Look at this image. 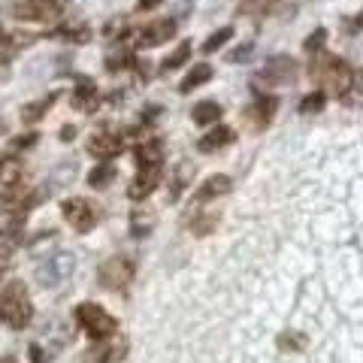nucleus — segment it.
Here are the masks:
<instances>
[{
    "label": "nucleus",
    "instance_id": "13",
    "mask_svg": "<svg viewBox=\"0 0 363 363\" xmlns=\"http://www.w3.org/2000/svg\"><path fill=\"white\" fill-rule=\"evenodd\" d=\"M133 161L140 169H152V167H164V143L157 136H145V140L133 149Z\"/></svg>",
    "mask_w": 363,
    "mask_h": 363
},
{
    "label": "nucleus",
    "instance_id": "25",
    "mask_svg": "<svg viewBox=\"0 0 363 363\" xmlns=\"http://www.w3.org/2000/svg\"><path fill=\"white\" fill-rule=\"evenodd\" d=\"M155 227V212H145L143 206H136L130 215V233L133 236H149Z\"/></svg>",
    "mask_w": 363,
    "mask_h": 363
},
{
    "label": "nucleus",
    "instance_id": "36",
    "mask_svg": "<svg viewBox=\"0 0 363 363\" xmlns=\"http://www.w3.org/2000/svg\"><path fill=\"white\" fill-rule=\"evenodd\" d=\"M9 260H13V242H0V269L9 267Z\"/></svg>",
    "mask_w": 363,
    "mask_h": 363
},
{
    "label": "nucleus",
    "instance_id": "24",
    "mask_svg": "<svg viewBox=\"0 0 363 363\" xmlns=\"http://www.w3.org/2000/svg\"><path fill=\"white\" fill-rule=\"evenodd\" d=\"M209 79H212V67L209 64H197L194 67V70H191L185 79H182V85H179V91H182V94H191V91H194V88H200V85H206L209 82Z\"/></svg>",
    "mask_w": 363,
    "mask_h": 363
},
{
    "label": "nucleus",
    "instance_id": "12",
    "mask_svg": "<svg viewBox=\"0 0 363 363\" xmlns=\"http://www.w3.org/2000/svg\"><path fill=\"white\" fill-rule=\"evenodd\" d=\"M124 357H128V342H124V339H116V342L97 339V345L85 351L82 363H118Z\"/></svg>",
    "mask_w": 363,
    "mask_h": 363
},
{
    "label": "nucleus",
    "instance_id": "1",
    "mask_svg": "<svg viewBox=\"0 0 363 363\" xmlns=\"http://www.w3.org/2000/svg\"><path fill=\"white\" fill-rule=\"evenodd\" d=\"M33 321V303L30 294L21 281H9L0 291V324H6L9 330H25Z\"/></svg>",
    "mask_w": 363,
    "mask_h": 363
},
{
    "label": "nucleus",
    "instance_id": "3",
    "mask_svg": "<svg viewBox=\"0 0 363 363\" xmlns=\"http://www.w3.org/2000/svg\"><path fill=\"white\" fill-rule=\"evenodd\" d=\"M73 318H76V324L82 327V333L88 339H112L118 330V321H116V315H109L104 306H97V303H79L76 309H73Z\"/></svg>",
    "mask_w": 363,
    "mask_h": 363
},
{
    "label": "nucleus",
    "instance_id": "16",
    "mask_svg": "<svg viewBox=\"0 0 363 363\" xmlns=\"http://www.w3.org/2000/svg\"><path fill=\"white\" fill-rule=\"evenodd\" d=\"M236 140V130L233 128H227V124H218V128H212L209 133H203L200 140H197V149L203 152V155H212V152H221V149H227Z\"/></svg>",
    "mask_w": 363,
    "mask_h": 363
},
{
    "label": "nucleus",
    "instance_id": "7",
    "mask_svg": "<svg viewBox=\"0 0 363 363\" xmlns=\"http://www.w3.org/2000/svg\"><path fill=\"white\" fill-rule=\"evenodd\" d=\"M61 215H64V221L73 227L76 233H88V230H94V224H97V206L91 200L85 197H67L61 203Z\"/></svg>",
    "mask_w": 363,
    "mask_h": 363
},
{
    "label": "nucleus",
    "instance_id": "17",
    "mask_svg": "<svg viewBox=\"0 0 363 363\" xmlns=\"http://www.w3.org/2000/svg\"><path fill=\"white\" fill-rule=\"evenodd\" d=\"M97 104H100L97 85L91 82L88 76H79V79H76V91H73V106H76V109H82V112H94Z\"/></svg>",
    "mask_w": 363,
    "mask_h": 363
},
{
    "label": "nucleus",
    "instance_id": "18",
    "mask_svg": "<svg viewBox=\"0 0 363 363\" xmlns=\"http://www.w3.org/2000/svg\"><path fill=\"white\" fill-rule=\"evenodd\" d=\"M230 188H233L230 176H209V179H206V182H203V185L197 188L194 200H197V203H209V200H215V197L230 194Z\"/></svg>",
    "mask_w": 363,
    "mask_h": 363
},
{
    "label": "nucleus",
    "instance_id": "22",
    "mask_svg": "<svg viewBox=\"0 0 363 363\" xmlns=\"http://www.w3.org/2000/svg\"><path fill=\"white\" fill-rule=\"evenodd\" d=\"M224 116V109H221V104H215V100H203V104H197L194 109H191V118H194V124H215Z\"/></svg>",
    "mask_w": 363,
    "mask_h": 363
},
{
    "label": "nucleus",
    "instance_id": "31",
    "mask_svg": "<svg viewBox=\"0 0 363 363\" xmlns=\"http://www.w3.org/2000/svg\"><path fill=\"white\" fill-rule=\"evenodd\" d=\"M230 37H233V28H230V25H227V28H218V30H215V33H212V37H209L206 43H203V52H206V55L218 52L221 45H224L227 40H230Z\"/></svg>",
    "mask_w": 363,
    "mask_h": 363
},
{
    "label": "nucleus",
    "instance_id": "40",
    "mask_svg": "<svg viewBox=\"0 0 363 363\" xmlns=\"http://www.w3.org/2000/svg\"><path fill=\"white\" fill-rule=\"evenodd\" d=\"M164 0H140V9H155V6H161Z\"/></svg>",
    "mask_w": 363,
    "mask_h": 363
},
{
    "label": "nucleus",
    "instance_id": "34",
    "mask_svg": "<svg viewBox=\"0 0 363 363\" xmlns=\"http://www.w3.org/2000/svg\"><path fill=\"white\" fill-rule=\"evenodd\" d=\"M324 43H327V30H324V28H315V30L309 33V40H306V52L318 55V52L324 49Z\"/></svg>",
    "mask_w": 363,
    "mask_h": 363
},
{
    "label": "nucleus",
    "instance_id": "27",
    "mask_svg": "<svg viewBox=\"0 0 363 363\" xmlns=\"http://www.w3.org/2000/svg\"><path fill=\"white\" fill-rule=\"evenodd\" d=\"M279 348L281 351H294V354H300V351H306V345H309V339H306L303 333L297 330H285V333H279Z\"/></svg>",
    "mask_w": 363,
    "mask_h": 363
},
{
    "label": "nucleus",
    "instance_id": "30",
    "mask_svg": "<svg viewBox=\"0 0 363 363\" xmlns=\"http://www.w3.org/2000/svg\"><path fill=\"white\" fill-rule=\"evenodd\" d=\"M324 104H327V94H324V91H312V94L303 97L300 112H303V116H318V112L324 109Z\"/></svg>",
    "mask_w": 363,
    "mask_h": 363
},
{
    "label": "nucleus",
    "instance_id": "10",
    "mask_svg": "<svg viewBox=\"0 0 363 363\" xmlns=\"http://www.w3.org/2000/svg\"><path fill=\"white\" fill-rule=\"evenodd\" d=\"M33 203H37V194H30L25 185H13L0 194V212H13L16 221H21L33 209Z\"/></svg>",
    "mask_w": 363,
    "mask_h": 363
},
{
    "label": "nucleus",
    "instance_id": "26",
    "mask_svg": "<svg viewBox=\"0 0 363 363\" xmlns=\"http://www.w3.org/2000/svg\"><path fill=\"white\" fill-rule=\"evenodd\" d=\"M55 40H70V43H88L91 40V28L88 25H64L52 30Z\"/></svg>",
    "mask_w": 363,
    "mask_h": 363
},
{
    "label": "nucleus",
    "instance_id": "15",
    "mask_svg": "<svg viewBox=\"0 0 363 363\" xmlns=\"http://www.w3.org/2000/svg\"><path fill=\"white\" fill-rule=\"evenodd\" d=\"M176 33V21L173 18H157L152 25H145L140 33V45L143 49H155V45H164L169 37Z\"/></svg>",
    "mask_w": 363,
    "mask_h": 363
},
{
    "label": "nucleus",
    "instance_id": "37",
    "mask_svg": "<svg viewBox=\"0 0 363 363\" xmlns=\"http://www.w3.org/2000/svg\"><path fill=\"white\" fill-rule=\"evenodd\" d=\"M16 149H30V145H37V133H28V136H16L13 140Z\"/></svg>",
    "mask_w": 363,
    "mask_h": 363
},
{
    "label": "nucleus",
    "instance_id": "19",
    "mask_svg": "<svg viewBox=\"0 0 363 363\" xmlns=\"http://www.w3.org/2000/svg\"><path fill=\"white\" fill-rule=\"evenodd\" d=\"M21 176H25V164L16 155H0V185L13 188L21 185Z\"/></svg>",
    "mask_w": 363,
    "mask_h": 363
},
{
    "label": "nucleus",
    "instance_id": "2",
    "mask_svg": "<svg viewBox=\"0 0 363 363\" xmlns=\"http://www.w3.org/2000/svg\"><path fill=\"white\" fill-rule=\"evenodd\" d=\"M309 73H312V79H318V82H324L330 88L336 97H345L348 91L354 88V70H351V64L345 58H339V55H315Z\"/></svg>",
    "mask_w": 363,
    "mask_h": 363
},
{
    "label": "nucleus",
    "instance_id": "5",
    "mask_svg": "<svg viewBox=\"0 0 363 363\" xmlns=\"http://www.w3.org/2000/svg\"><path fill=\"white\" fill-rule=\"evenodd\" d=\"M133 276H136L133 260H130V257H121V255L104 260V264H100V269H97V281H100V285H104L106 291H118V294L130 288Z\"/></svg>",
    "mask_w": 363,
    "mask_h": 363
},
{
    "label": "nucleus",
    "instance_id": "11",
    "mask_svg": "<svg viewBox=\"0 0 363 363\" xmlns=\"http://www.w3.org/2000/svg\"><path fill=\"white\" fill-rule=\"evenodd\" d=\"M121 149H124V136H121V133H112L109 128L97 130V133L88 140V155L100 157V161H109V157H116Z\"/></svg>",
    "mask_w": 363,
    "mask_h": 363
},
{
    "label": "nucleus",
    "instance_id": "4",
    "mask_svg": "<svg viewBox=\"0 0 363 363\" xmlns=\"http://www.w3.org/2000/svg\"><path fill=\"white\" fill-rule=\"evenodd\" d=\"M70 0H13L9 13L18 21H58Z\"/></svg>",
    "mask_w": 363,
    "mask_h": 363
},
{
    "label": "nucleus",
    "instance_id": "14",
    "mask_svg": "<svg viewBox=\"0 0 363 363\" xmlns=\"http://www.w3.org/2000/svg\"><path fill=\"white\" fill-rule=\"evenodd\" d=\"M164 176V167H152V169H140V176H136L130 185H128V197L130 200H145V197H152L155 194V188H157V182H161Z\"/></svg>",
    "mask_w": 363,
    "mask_h": 363
},
{
    "label": "nucleus",
    "instance_id": "6",
    "mask_svg": "<svg viewBox=\"0 0 363 363\" xmlns=\"http://www.w3.org/2000/svg\"><path fill=\"white\" fill-rule=\"evenodd\" d=\"M73 269H76V257L70 252H55L37 267V281L43 288H58L73 276Z\"/></svg>",
    "mask_w": 363,
    "mask_h": 363
},
{
    "label": "nucleus",
    "instance_id": "35",
    "mask_svg": "<svg viewBox=\"0 0 363 363\" xmlns=\"http://www.w3.org/2000/svg\"><path fill=\"white\" fill-rule=\"evenodd\" d=\"M252 52H255V43H242V45H236V49L227 55V61H230V64H242V61L252 58Z\"/></svg>",
    "mask_w": 363,
    "mask_h": 363
},
{
    "label": "nucleus",
    "instance_id": "9",
    "mask_svg": "<svg viewBox=\"0 0 363 363\" xmlns=\"http://www.w3.org/2000/svg\"><path fill=\"white\" fill-rule=\"evenodd\" d=\"M300 67L294 58H288V55H276V58H269L264 64V70H260V79L269 85H291L294 79H297Z\"/></svg>",
    "mask_w": 363,
    "mask_h": 363
},
{
    "label": "nucleus",
    "instance_id": "8",
    "mask_svg": "<svg viewBox=\"0 0 363 363\" xmlns=\"http://www.w3.org/2000/svg\"><path fill=\"white\" fill-rule=\"evenodd\" d=\"M252 88H255L257 100H255V104L242 112V121H245L252 130H264L267 124H269L272 118H276V106H279V100L272 97V94H264V91H260L255 82H252Z\"/></svg>",
    "mask_w": 363,
    "mask_h": 363
},
{
    "label": "nucleus",
    "instance_id": "21",
    "mask_svg": "<svg viewBox=\"0 0 363 363\" xmlns=\"http://www.w3.org/2000/svg\"><path fill=\"white\" fill-rule=\"evenodd\" d=\"M116 179H118L116 164H112V161H100V164L88 173V185H91V188H109Z\"/></svg>",
    "mask_w": 363,
    "mask_h": 363
},
{
    "label": "nucleus",
    "instance_id": "20",
    "mask_svg": "<svg viewBox=\"0 0 363 363\" xmlns=\"http://www.w3.org/2000/svg\"><path fill=\"white\" fill-rule=\"evenodd\" d=\"M61 94L58 91H52V94H45V97H40V100H33V104H28L25 109H21V121L25 124H37L45 112H49L52 106H55V100H58Z\"/></svg>",
    "mask_w": 363,
    "mask_h": 363
},
{
    "label": "nucleus",
    "instance_id": "41",
    "mask_svg": "<svg viewBox=\"0 0 363 363\" xmlns=\"http://www.w3.org/2000/svg\"><path fill=\"white\" fill-rule=\"evenodd\" d=\"M0 363H18V360H16V354H4V357H0Z\"/></svg>",
    "mask_w": 363,
    "mask_h": 363
},
{
    "label": "nucleus",
    "instance_id": "33",
    "mask_svg": "<svg viewBox=\"0 0 363 363\" xmlns=\"http://www.w3.org/2000/svg\"><path fill=\"white\" fill-rule=\"evenodd\" d=\"M0 43H4L6 45V49H25V45H30L33 43V33H6V37H4V33H0Z\"/></svg>",
    "mask_w": 363,
    "mask_h": 363
},
{
    "label": "nucleus",
    "instance_id": "39",
    "mask_svg": "<svg viewBox=\"0 0 363 363\" xmlns=\"http://www.w3.org/2000/svg\"><path fill=\"white\" fill-rule=\"evenodd\" d=\"M61 140H64V143L76 140V128H70V124H64V128H61Z\"/></svg>",
    "mask_w": 363,
    "mask_h": 363
},
{
    "label": "nucleus",
    "instance_id": "38",
    "mask_svg": "<svg viewBox=\"0 0 363 363\" xmlns=\"http://www.w3.org/2000/svg\"><path fill=\"white\" fill-rule=\"evenodd\" d=\"M28 354H30V363H49V360H45V351H43L37 342L28 348Z\"/></svg>",
    "mask_w": 363,
    "mask_h": 363
},
{
    "label": "nucleus",
    "instance_id": "29",
    "mask_svg": "<svg viewBox=\"0 0 363 363\" xmlns=\"http://www.w3.org/2000/svg\"><path fill=\"white\" fill-rule=\"evenodd\" d=\"M133 55L128 49H116V52H109V58H106V70L109 73H121V70H128V67H133Z\"/></svg>",
    "mask_w": 363,
    "mask_h": 363
},
{
    "label": "nucleus",
    "instance_id": "23",
    "mask_svg": "<svg viewBox=\"0 0 363 363\" xmlns=\"http://www.w3.org/2000/svg\"><path fill=\"white\" fill-rule=\"evenodd\" d=\"M218 221H221V215L218 212H194V218L188 221V227H191V233L194 236H206V233H212L215 227H218Z\"/></svg>",
    "mask_w": 363,
    "mask_h": 363
},
{
    "label": "nucleus",
    "instance_id": "28",
    "mask_svg": "<svg viewBox=\"0 0 363 363\" xmlns=\"http://www.w3.org/2000/svg\"><path fill=\"white\" fill-rule=\"evenodd\" d=\"M188 58H191V43H188V40H182V43L176 45V52L169 55V58H164L161 70H164V73H169V70H179V67L185 64Z\"/></svg>",
    "mask_w": 363,
    "mask_h": 363
},
{
    "label": "nucleus",
    "instance_id": "32",
    "mask_svg": "<svg viewBox=\"0 0 363 363\" xmlns=\"http://www.w3.org/2000/svg\"><path fill=\"white\" fill-rule=\"evenodd\" d=\"M191 173H194V167H191V164H182V167H179V173H176V179H173V188H169V200H179L182 188L188 185L185 179H188Z\"/></svg>",
    "mask_w": 363,
    "mask_h": 363
}]
</instances>
